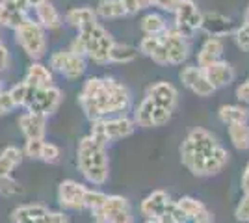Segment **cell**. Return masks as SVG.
<instances>
[{
  "label": "cell",
  "mask_w": 249,
  "mask_h": 223,
  "mask_svg": "<svg viewBox=\"0 0 249 223\" xmlns=\"http://www.w3.org/2000/svg\"><path fill=\"white\" fill-rule=\"evenodd\" d=\"M138 52H142L143 56L151 58V60L158 65H169L166 47H164V41H162V34H160V35H145V37L140 41Z\"/></svg>",
  "instance_id": "cell-21"
},
{
  "label": "cell",
  "mask_w": 249,
  "mask_h": 223,
  "mask_svg": "<svg viewBox=\"0 0 249 223\" xmlns=\"http://www.w3.org/2000/svg\"><path fill=\"white\" fill-rule=\"evenodd\" d=\"M145 97L151 103H155L156 106L167 108V110H171V112L177 110L178 99H180V97H178V89H177L171 82H166V80H158V82L149 86Z\"/></svg>",
  "instance_id": "cell-13"
},
{
  "label": "cell",
  "mask_w": 249,
  "mask_h": 223,
  "mask_svg": "<svg viewBox=\"0 0 249 223\" xmlns=\"http://www.w3.org/2000/svg\"><path fill=\"white\" fill-rule=\"evenodd\" d=\"M19 128L26 139H45L47 134V117L34 114V112H24L19 116Z\"/></svg>",
  "instance_id": "cell-18"
},
{
  "label": "cell",
  "mask_w": 249,
  "mask_h": 223,
  "mask_svg": "<svg viewBox=\"0 0 249 223\" xmlns=\"http://www.w3.org/2000/svg\"><path fill=\"white\" fill-rule=\"evenodd\" d=\"M138 58V49L128 43H115L110 51V64H130Z\"/></svg>",
  "instance_id": "cell-31"
},
{
  "label": "cell",
  "mask_w": 249,
  "mask_h": 223,
  "mask_svg": "<svg viewBox=\"0 0 249 223\" xmlns=\"http://www.w3.org/2000/svg\"><path fill=\"white\" fill-rule=\"evenodd\" d=\"M236 99L244 104H249V76L236 87Z\"/></svg>",
  "instance_id": "cell-42"
},
{
  "label": "cell",
  "mask_w": 249,
  "mask_h": 223,
  "mask_svg": "<svg viewBox=\"0 0 249 223\" xmlns=\"http://www.w3.org/2000/svg\"><path fill=\"white\" fill-rule=\"evenodd\" d=\"M43 2H47V0H28V8H34V10H36V8H37L39 4H43Z\"/></svg>",
  "instance_id": "cell-48"
},
{
  "label": "cell",
  "mask_w": 249,
  "mask_h": 223,
  "mask_svg": "<svg viewBox=\"0 0 249 223\" xmlns=\"http://www.w3.org/2000/svg\"><path fill=\"white\" fill-rule=\"evenodd\" d=\"M177 206L184 212V216L188 218V222L196 223V222H212V214L207 208V205L203 201H199L196 197H190L184 195L180 199H177Z\"/></svg>",
  "instance_id": "cell-19"
},
{
  "label": "cell",
  "mask_w": 249,
  "mask_h": 223,
  "mask_svg": "<svg viewBox=\"0 0 249 223\" xmlns=\"http://www.w3.org/2000/svg\"><path fill=\"white\" fill-rule=\"evenodd\" d=\"M218 117L223 125L249 123V110L242 104H223L218 110Z\"/></svg>",
  "instance_id": "cell-25"
},
{
  "label": "cell",
  "mask_w": 249,
  "mask_h": 223,
  "mask_svg": "<svg viewBox=\"0 0 249 223\" xmlns=\"http://www.w3.org/2000/svg\"><path fill=\"white\" fill-rule=\"evenodd\" d=\"M180 82L184 84V87H188L194 95L197 97H210L216 89L212 87V84L207 80V76H205V71L197 67V65L194 64H188L184 65L182 69H180Z\"/></svg>",
  "instance_id": "cell-12"
},
{
  "label": "cell",
  "mask_w": 249,
  "mask_h": 223,
  "mask_svg": "<svg viewBox=\"0 0 249 223\" xmlns=\"http://www.w3.org/2000/svg\"><path fill=\"white\" fill-rule=\"evenodd\" d=\"M104 197H106V193L101 190H91V188H88V191H86V208H89L91 212L93 210H97L101 205H103Z\"/></svg>",
  "instance_id": "cell-36"
},
{
  "label": "cell",
  "mask_w": 249,
  "mask_h": 223,
  "mask_svg": "<svg viewBox=\"0 0 249 223\" xmlns=\"http://www.w3.org/2000/svg\"><path fill=\"white\" fill-rule=\"evenodd\" d=\"M175 28L177 32H180L184 37H192L194 34L201 30V22H203V11L199 10L197 2L194 0H180V4L175 10Z\"/></svg>",
  "instance_id": "cell-7"
},
{
  "label": "cell",
  "mask_w": 249,
  "mask_h": 223,
  "mask_svg": "<svg viewBox=\"0 0 249 223\" xmlns=\"http://www.w3.org/2000/svg\"><path fill=\"white\" fill-rule=\"evenodd\" d=\"M201 30L207 32L210 37H227L234 32V24L227 15L219 13V11H207L203 13V22H201Z\"/></svg>",
  "instance_id": "cell-14"
},
{
  "label": "cell",
  "mask_w": 249,
  "mask_h": 223,
  "mask_svg": "<svg viewBox=\"0 0 249 223\" xmlns=\"http://www.w3.org/2000/svg\"><path fill=\"white\" fill-rule=\"evenodd\" d=\"M232 37H234V41H236V45H238V49L249 52V28H246V26L234 28Z\"/></svg>",
  "instance_id": "cell-38"
},
{
  "label": "cell",
  "mask_w": 249,
  "mask_h": 223,
  "mask_svg": "<svg viewBox=\"0 0 249 223\" xmlns=\"http://www.w3.org/2000/svg\"><path fill=\"white\" fill-rule=\"evenodd\" d=\"M162 41H164V47H166L169 65L186 64V60L190 58V52H192L188 37H184L180 32H177L173 26H169L166 32L162 34Z\"/></svg>",
  "instance_id": "cell-8"
},
{
  "label": "cell",
  "mask_w": 249,
  "mask_h": 223,
  "mask_svg": "<svg viewBox=\"0 0 249 223\" xmlns=\"http://www.w3.org/2000/svg\"><path fill=\"white\" fill-rule=\"evenodd\" d=\"M0 45H2V35H0Z\"/></svg>",
  "instance_id": "cell-53"
},
{
  "label": "cell",
  "mask_w": 249,
  "mask_h": 223,
  "mask_svg": "<svg viewBox=\"0 0 249 223\" xmlns=\"http://www.w3.org/2000/svg\"><path fill=\"white\" fill-rule=\"evenodd\" d=\"M51 67L69 80H76L86 73V58L69 51H58L51 56Z\"/></svg>",
  "instance_id": "cell-9"
},
{
  "label": "cell",
  "mask_w": 249,
  "mask_h": 223,
  "mask_svg": "<svg viewBox=\"0 0 249 223\" xmlns=\"http://www.w3.org/2000/svg\"><path fill=\"white\" fill-rule=\"evenodd\" d=\"M91 214L97 223H134L132 206L123 195H106L103 205Z\"/></svg>",
  "instance_id": "cell-6"
},
{
  "label": "cell",
  "mask_w": 249,
  "mask_h": 223,
  "mask_svg": "<svg viewBox=\"0 0 249 223\" xmlns=\"http://www.w3.org/2000/svg\"><path fill=\"white\" fill-rule=\"evenodd\" d=\"M86 191L88 188L73 179L62 181L58 186V203L67 210H84L86 208Z\"/></svg>",
  "instance_id": "cell-11"
},
{
  "label": "cell",
  "mask_w": 249,
  "mask_h": 223,
  "mask_svg": "<svg viewBox=\"0 0 249 223\" xmlns=\"http://www.w3.org/2000/svg\"><path fill=\"white\" fill-rule=\"evenodd\" d=\"M13 4L19 8V10L22 11H28L30 8H28V0H13Z\"/></svg>",
  "instance_id": "cell-47"
},
{
  "label": "cell",
  "mask_w": 249,
  "mask_h": 223,
  "mask_svg": "<svg viewBox=\"0 0 249 223\" xmlns=\"http://www.w3.org/2000/svg\"><path fill=\"white\" fill-rule=\"evenodd\" d=\"M121 4H123V10L126 15H134V13H138V11H142L140 4H138V0H121Z\"/></svg>",
  "instance_id": "cell-44"
},
{
  "label": "cell",
  "mask_w": 249,
  "mask_h": 223,
  "mask_svg": "<svg viewBox=\"0 0 249 223\" xmlns=\"http://www.w3.org/2000/svg\"><path fill=\"white\" fill-rule=\"evenodd\" d=\"M36 17L45 30H58L62 26V15L49 0L36 8Z\"/></svg>",
  "instance_id": "cell-24"
},
{
  "label": "cell",
  "mask_w": 249,
  "mask_h": 223,
  "mask_svg": "<svg viewBox=\"0 0 249 223\" xmlns=\"http://www.w3.org/2000/svg\"><path fill=\"white\" fill-rule=\"evenodd\" d=\"M145 223H175L171 220V216L169 214H164V216H160V218H156V220H145Z\"/></svg>",
  "instance_id": "cell-46"
},
{
  "label": "cell",
  "mask_w": 249,
  "mask_h": 223,
  "mask_svg": "<svg viewBox=\"0 0 249 223\" xmlns=\"http://www.w3.org/2000/svg\"><path fill=\"white\" fill-rule=\"evenodd\" d=\"M43 141H45V139H26V145L22 149V154L30 156L32 160H39Z\"/></svg>",
  "instance_id": "cell-37"
},
{
  "label": "cell",
  "mask_w": 249,
  "mask_h": 223,
  "mask_svg": "<svg viewBox=\"0 0 249 223\" xmlns=\"http://www.w3.org/2000/svg\"><path fill=\"white\" fill-rule=\"evenodd\" d=\"M24 82L28 86H32L34 89H43V87H49L52 84V73L47 65L39 64V62H34L28 67V71L24 74Z\"/></svg>",
  "instance_id": "cell-23"
},
{
  "label": "cell",
  "mask_w": 249,
  "mask_h": 223,
  "mask_svg": "<svg viewBox=\"0 0 249 223\" xmlns=\"http://www.w3.org/2000/svg\"><path fill=\"white\" fill-rule=\"evenodd\" d=\"M22 162V151L15 145L6 147L0 153V179L2 177H10L11 171L15 170Z\"/></svg>",
  "instance_id": "cell-27"
},
{
  "label": "cell",
  "mask_w": 249,
  "mask_h": 223,
  "mask_svg": "<svg viewBox=\"0 0 249 223\" xmlns=\"http://www.w3.org/2000/svg\"><path fill=\"white\" fill-rule=\"evenodd\" d=\"M8 93H10V99H11V103H13V106H15V108H17V106L28 108V106H30V103H32V99H34L36 89L22 80V82H19V84L13 86Z\"/></svg>",
  "instance_id": "cell-32"
},
{
  "label": "cell",
  "mask_w": 249,
  "mask_h": 223,
  "mask_svg": "<svg viewBox=\"0 0 249 223\" xmlns=\"http://www.w3.org/2000/svg\"><path fill=\"white\" fill-rule=\"evenodd\" d=\"M65 22L80 32V30H84V28H88V26H91V24L99 21H97L95 10L88 8V6H80V8H71L65 13Z\"/></svg>",
  "instance_id": "cell-22"
},
{
  "label": "cell",
  "mask_w": 249,
  "mask_h": 223,
  "mask_svg": "<svg viewBox=\"0 0 249 223\" xmlns=\"http://www.w3.org/2000/svg\"><path fill=\"white\" fill-rule=\"evenodd\" d=\"M80 108L89 121L103 117L123 116L132 104L128 87L112 76H91L82 86L78 95Z\"/></svg>",
  "instance_id": "cell-2"
},
{
  "label": "cell",
  "mask_w": 249,
  "mask_h": 223,
  "mask_svg": "<svg viewBox=\"0 0 249 223\" xmlns=\"http://www.w3.org/2000/svg\"><path fill=\"white\" fill-rule=\"evenodd\" d=\"M223 51H225V43L221 37H210L208 35L207 39L203 41L201 45V49H199L197 52V67L201 69H205L208 67L210 64H214V62H218L221 60V56H223Z\"/></svg>",
  "instance_id": "cell-20"
},
{
  "label": "cell",
  "mask_w": 249,
  "mask_h": 223,
  "mask_svg": "<svg viewBox=\"0 0 249 223\" xmlns=\"http://www.w3.org/2000/svg\"><path fill=\"white\" fill-rule=\"evenodd\" d=\"M13 108L15 106H13V103H11L10 93H8V91H2V93H0V117L10 114Z\"/></svg>",
  "instance_id": "cell-41"
},
{
  "label": "cell",
  "mask_w": 249,
  "mask_h": 223,
  "mask_svg": "<svg viewBox=\"0 0 249 223\" xmlns=\"http://www.w3.org/2000/svg\"><path fill=\"white\" fill-rule=\"evenodd\" d=\"M10 65V51L6 49V45H0V71L8 69Z\"/></svg>",
  "instance_id": "cell-45"
},
{
  "label": "cell",
  "mask_w": 249,
  "mask_h": 223,
  "mask_svg": "<svg viewBox=\"0 0 249 223\" xmlns=\"http://www.w3.org/2000/svg\"><path fill=\"white\" fill-rule=\"evenodd\" d=\"M11 0H0V8H2V6H6V4H10Z\"/></svg>",
  "instance_id": "cell-50"
},
{
  "label": "cell",
  "mask_w": 249,
  "mask_h": 223,
  "mask_svg": "<svg viewBox=\"0 0 249 223\" xmlns=\"http://www.w3.org/2000/svg\"><path fill=\"white\" fill-rule=\"evenodd\" d=\"M167 28H169L167 21L160 13H155V11L147 13L145 17L142 19V30H143L145 35H160V34L166 32Z\"/></svg>",
  "instance_id": "cell-33"
},
{
  "label": "cell",
  "mask_w": 249,
  "mask_h": 223,
  "mask_svg": "<svg viewBox=\"0 0 249 223\" xmlns=\"http://www.w3.org/2000/svg\"><path fill=\"white\" fill-rule=\"evenodd\" d=\"M180 162L196 177L219 175L229 164V151L207 128L196 127L180 143Z\"/></svg>",
  "instance_id": "cell-1"
},
{
  "label": "cell",
  "mask_w": 249,
  "mask_h": 223,
  "mask_svg": "<svg viewBox=\"0 0 249 223\" xmlns=\"http://www.w3.org/2000/svg\"><path fill=\"white\" fill-rule=\"evenodd\" d=\"M19 184L13 181L11 177H2L0 179V193L2 195H13V193H19Z\"/></svg>",
  "instance_id": "cell-39"
},
{
  "label": "cell",
  "mask_w": 249,
  "mask_h": 223,
  "mask_svg": "<svg viewBox=\"0 0 249 223\" xmlns=\"http://www.w3.org/2000/svg\"><path fill=\"white\" fill-rule=\"evenodd\" d=\"M49 210L45 205H21L11 212L13 223H36V220Z\"/></svg>",
  "instance_id": "cell-28"
},
{
  "label": "cell",
  "mask_w": 249,
  "mask_h": 223,
  "mask_svg": "<svg viewBox=\"0 0 249 223\" xmlns=\"http://www.w3.org/2000/svg\"><path fill=\"white\" fill-rule=\"evenodd\" d=\"M15 41L30 56L32 60H41L47 54V37H45V28L37 21L26 19L21 26L15 30Z\"/></svg>",
  "instance_id": "cell-5"
},
{
  "label": "cell",
  "mask_w": 249,
  "mask_h": 223,
  "mask_svg": "<svg viewBox=\"0 0 249 223\" xmlns=\"http://www.w3.org/2000/svg\"><path fill=\"white\" fill-rule=\"evenodd\" d=\"M67 51L76 54V56L86 58V43H84V39L80 37V35H76L73 41H71V45H69V49H67Z\"/></svg>",
  "instance_id": "cell-40"
},
{
  "label": "cell",
  "mask_w": 249,
  "mask_h": 223,
  "mask_svg": "<svg viewBox=\"0 0 249 223\" xmlns=\"http://www.w3.org/2000/svg\"><path fill=\"white\" fill-rule=\"evenodd\" d=\"M39 160L47 162V164H56L60 160V147L54 145V143H49V141H43Z\"/></svg>",
  "instance_id": "cell-35"
},
{
  "label": "cell",
  "mask_w": 249,
  "mask_h": 223,
  "mask_svg": "<svg viewBox=\"0 0 249 223\" xmlns=\"http://www.w3.org/2000/svg\"><path fill=\"white\" fill-rule=\"evenodd\" d=\"M234 216L238 222L249 223V162L242 173V199L236 205Z\"/></svg>",
  "instance_id": "cell-30"
},
{
  "label": "cell",
  "mask_w": 249,
  "mask_h": 223,
  "mask_svg": "<svg viewBox=\"0 0 249 223\" xmlns=\"http://www.w3.org/2000/svg\"><path fill=\"white\" fill-rule=\"evenodd\" d=\"M196 223H212V222H196Z\"/></svg>",
  "instance_id": "cell-52"
},
{
  "label": "cell",
  "mask_w": 249,
  "mask_h": 223,
  "mask_svg": "<svg viewBox=\"0 0 249 223\" xmlns=\"http://www.w3.org/2000/svg\"><path fill=\"white\" fill-rule=\"evenodd\" d=\"M26 19H28L26 11L19 10V8L13 4V0H11L10 4H6V6L0 8V26H4V28H13V30H17Z\"/></svg>",
  "instance_id": "cell-26"
},
{
  "label": "cell",
  "mask_w": 249,
  "mask_h": 223,
  "mask_svg": "<svg viewBox=\"0 0 249 223\" xmlns=\"http://www.w3.org/2000/svg\"><path fill=\"white\" fill-rule=\"evenodd\" d=\"M78 35L86 43V58H89L97 65L110 64V51L114 45V37L108 34V30L101 22H95L91 26L80 30Z\"/></svg>",
  "instance_id": "cell-4"
},
{
  "label": "cell",
  "mask_w": 249,
  "mask_h": 223,
  "mask_svg": "<svg viewBox=\"0 0 249 223\" xmlns=\"http://www.w3.org/2000/svg\"><path fill=\"white\" fill-rule=\"evenodd\" d=\"M205 71V76H207V80L212 84L214 89H221V87H227L234 82V67L229 64L227 60H218V62H214V64H210L208 67L203 69Z\"/></svg>",
  "instance_id": "cell-16"
},
{
  "label": "cell",
  "mask_w": 249,
  "mask_h": 223,
  "mask_svg": "<svg viewBox=\"0 0 249 223\" xmlns=\"http://www.w3.org/2000/svg\"><path fill=\"white\" fill-rule=\"evenodd\" d=\"M62 101H63L62 91L56 86H49V87H43V89H36L30 106L26 108V110L34 112V114H39V116L49 117L60 108Z\"/></svg>",
  "instance_id": "cell-10"
},
{
  "label": "cell",
  "mask_w": 249,
  "mask_h": 223,
  "mask_svg": "<svg viewBox=\"0 0 249 223\" xmlns=\"http://www.w3.org/2000/svg\"><path fill=\"white\" fill-rule=\"evenodd\" d=\"M103 125L106 130V138L108 141H115V139H123L132 136L136 130V125L132 117L123 116H112V117H103Z\"/></svg>",
  "instance_id": "cell-17"
},
{
  "label": "cell",
  "mask_w": 249,
  "mask_h": 223,
  "mask_svg": "<svg viewBox=\"0 0 249 223\" xmlns=\"http://www.w3.org/2000/svg\"><path fill=\"white\" fill-rule=\"evenodd\" d=\"M169 205H171V197L166 190H153L140 203V212L145 220H156L166 214Z\"/></svg>",
  "instance_id": "cell-15"
},
{
  "label": "cell",
  "mask_w": 249,
  "mask_h": 223,
  "mask_svg": "<svg viewBox=\"0 0 249 223\" xmlns=\"http://www.w3.org/2000/svg\"><path fill=\"white\" fill-rule=\"evenodd\" d=\"M227 134L234 149H238V151H248L249 149V123L227 125Z\"/></svg>",
  "instance_id": "cell-29"
},
{
  "label": "cell",
  "mask_w": 249,
  "mask_h": 223,
  "mask_svg": "<svg viewBox=\"0 0 249 223\" xmlns=\"http://www.w3.org/2000/svg\"><path fill=\"white\" fill-rule=\"evenodd\" d=\"M242 26L249 28V6H248V10H246V15H244V22H242Z\"/></svg>",
  "instance_id": "cell-49"
},
{
  "label": "cell",
  "mask_w": 249,
  "mask_h": 223,
  "mask_svg": "<svg viewBox=\"0 0 249 223\" xmlns=\"http://www.w3.org/2000/svg\"><path fill=\"white\" fill-rule=\"evenodd\" d=\"M76 166H78V171L84 175V179L93 186H103L108 181L110 160H108L106 147L97 143L91 136H84L78 141Z\"/></svg>",
  "instance_id": "cell-3"
},
{
  "label": "cell",
  "mask_w": 249,
  "mask_h": 223,
  "mask_svg": "<svg viewBox=\"0 0 249 223\" xmlns=\"http://www.w3.org/2000/svg\"><path fill=\"white\" fill-rule=\"evenodd\" d=\"M178 4H180V0H158L155 8L166 11V13H175V10H177V6H178Z\"/></svg>",
  "instance_id": "cell-43"
},
{
  "label": "cell",
  "mask_w": 249,
  "mask_h": 223,
  "mask_svg": "<svg viewBox=\"0 0 249 223\" xmlns=\"http://www.w3.org/2000/svg\"><path fill=\"white\" fill-rule=\"evenodd\" d=\"M4 91V86H2V80H0V93Z\"/></svg>",
  "instance_id": "cell-51"
},
{
  "label": "cell",
  "mask_w": 249,
  "mask_h": 223,
  "mask_svg": "<svg viewBox=\"0 0 249 223\" xmlns=\"http://www.w3.org/2000/svg\"><path fill=\"white\" fill-rule=\"evenodd\" d=\"M95 13L97 17H103V19H121L126 15L121 0H99Z\"/></svg>",
  "instance_id": "cell-34"
}]
</instances>
